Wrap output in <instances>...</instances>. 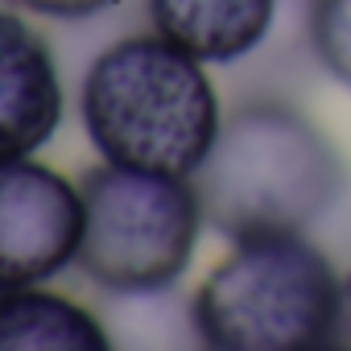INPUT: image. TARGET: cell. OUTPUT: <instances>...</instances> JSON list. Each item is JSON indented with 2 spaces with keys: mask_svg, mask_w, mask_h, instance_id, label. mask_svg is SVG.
Masks as SVG:
<instances>
[{
  "mask_svg": "<svg viewBox=\"0 0 351 351\" xmlns=\"http://www.w3.org/2000/svg\"><path fill=\"white\" fill-rule=\"evenodd\" d=\"M108 326L75 298L17 285L0 289V351H108Z\"/></svg>",
  "mask_w": 351,
  "mask_h": 351,
  "instance_id": "8",
  "label": "cell"
},
{
  "mask_svg": "<svg viewBox=\"0 0 351 351\" xmlns=\"http://www.w3.org/2000/svg\"><path fill=\"white\" fill-rule=\"evenodd\" d=\"M347 281L306 232H256L191 298V330L215 351H318L343 343Z\"/></svg>",
  "mask_w": 351,
  "mask_h": 351,
  "instance_id": "3",
  "label": "cell"
},
{
  "mask_svg": "<svg viewBox=\"0 0 351 351\" xmlns=\"http://www.w3.org/2000/svg\"><path fill=\"white\" fill-rule=\"evenodd\" d=\"M195 186L207 228L223 240L310 232L339 207L347 165L302 108L285 99H248L223 116Z\"/></svg>",
  "mask_w": 351,
  "mask_h": 351,
  "instance_id": "2",
  "label": "cell"
},
{
  "mask_svg": "<svg viewBox=\"0 0 351 351\" xmlns=\"http://www.w3.org/2000/svg\"><path fill=\"white\" fill-rule=\"evenodd\" d=\"M17 5L38 17H54V21H87V17L108 13L120 0H17Z\"/></svg>",
  "mask_w": 351,
  "mask_h": 351,
  "instance_id": "10",
  "label": "cell"
},
{
  "mask_svg": "<svg viewBox=\"0 0 351 351\" xmlns=\"http://www.w3.org/2000/svg\"><path fill=\"white\" fill-rule=\"evenodd\" d=\"M83 191L34 153L0 157V289L42 285L75 265Z\"/></svg>",
  "mask_w": 351,
  "mask_h": 351,
  "instance_id": "5",
  "label": "cell"
},
{
  "mask_svg": "<svg viewBox=\"0 0 351 351\" xmlns=\"http://www.w3.org/2000/svg\"><path fill=\"white\" fill-rule=\"evenodd\" d=\"M62 75L50 42L0 9V157L38 153L62 124Z\"/></svg>",
  "mask_w": 351,
  "mask_h": 351,
  "instance_id": "6",
  "label": "cell"
},
{
  "mask_svg": "<svg viewBox=\"0 0 351 351\" xmlns=\"http://www.w3.org/2000/svg\"><path fill=\"white\" fill-rule=\"evenodd\" d=\"M83 236L75 265L120 298H157L178 285L207 228L195 178L128 165H91L83 178Z\"/></svg>",
  "mask_w": 351,
  "mask_h": 351,
  "instance_id": "4",
  "label": "cell"
},
{
  "mask_svg": "<svg viewBox=\"0 0 351 351\" xmlns=\"http://www.w3.org/2000/svg\"><path fill=\"white\" fill-rule=\"evenodd\" d=\"M145 13L186 54L207 66H232L273 34L277 0H145Z\"/></svg>",
  "mask_w": 351,
  "mask_h": 351,
  "instance_id": "7",
  "label": "cell"
},
{
  "mask_svg": "<svg viewBox=\"0 0 351 351\" xmlns=\"http://www.w3.org/2000/svg\"><path fill=\"white\" fill-rule=\"evenodd\" d=\"M79 116L104 161L178 178L199 173L223 124L207 62L157 29L116 38L91 58Z\"/></svg>",
  "mask_w": 351,
  "mask_h": 351,
  "instance_id": "1",
  "label": "cell"
},
{
  "mask_svg": "<svg viewBox=\"0 0 351 351\" xmlns=\"http://www.w3.org/2000/svg\"><path fill=\"white\" fill-rule=\"evenodd\" d=\"M306 42L314 62L351 91V0H310Z\"/></svg>",
  "mask_w": 351,
  "mask_h": 351,
  "instance_id": "9",
  "label": "cell"
}]
</instances>
